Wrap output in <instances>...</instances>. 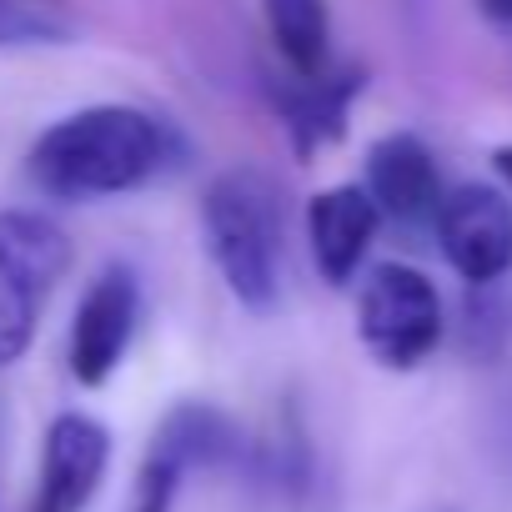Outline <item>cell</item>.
Here are the masks:
<instances>
[{"mask_svg":"<svg viewBox=\"0 0 512 512\" xmlns=\"http://www.w3.org/2000/svg\"><path fill=\"white\" fill-rule=\"evenodd\" d=\"M186 166L181 131L131 101H96L56 116L26 151V176L51 201H111Z\"/></svg>","mask_w":512,"mask_h":512,"instance_id":"cell-1","label":"cell"},{"mask_svg":"<svg viewBox=\"0 0 512 512\" xmlns=\"http://www.w3.org/2000/svg\"><path fill=\"white\" fill-rule=\"evenodd\" d=\"M201 241L236 307L267 317L287 287L282 186L262 166H226L201 191Z\"/></svg>","mask_w":512,"mask_h":512,"instance_id":"cell-2","label":"cell"},{"mask_svg":"<svg viewBox=\"0 0 512 512\" xmlns=\"http://www.w3.org/2000/svg\"><path fill=\"white\" fill-rule=\"evenodd\" d=\"M66 272H71V236L46 211L31 206L0 211V372L31 352Z\"/></svg>","mask_w":512,"mask_h":512,"instance_id":"cell-3","label":"cell"},{"mask_svg":"<svg viewBox=\"0 0 512 512\" xmlns=\"http://www.w3.org/2000/svg\"><path fill=\"white\" fill-rule=\"evenodd\" d=\"M357 337L387 372H417L447 337L437 282L412 262H377L357 287Z\"/></svg>","mask_w":512,"mask_h":512,"instance_id":"cell-4","label":"cell"},{"mask_svg":"<svg viewBox=\"0 0 512 512\" xmlns=\"http://www.w3.org/2000/svg\"><path fill=\"white\" fill-rule=\"evenodd\" d=\"M141 302L146 297H141L136 267L106 262L91 277V287L76 302L71 342H66V362H71V377L81 387H106L121 372V362L141 332Z\"/></svg>","mask_w":512,"mask_h":512,"instance_id":"cell-5","label":"cell"},{"mask_svg":"<svg viewBox=\"0 0 512 512\" xmlns=\"http://www.w3.org/2000/svg\"><path fill=\"white\" fill-rule=\"evenodd\" d=\"M447 267L467 287H497L512 272V196L487 181L447 186L432 216Z\"/></svg>","mask_w":512,"mask_h":512,"instance_id":"cell-6","label":"cell"},{"mask_svg":"<svg viewBox=\"0 0 512 512\" xmlns=\"http://www.w3.org/2000/svg\"><path fill=\"white\" fill-rule=\"evenodd\" d=\"M382 206L362 181L327 186L307 201V251L327 287H352L382 236Z\"/></svg>","mask_w":512,"mask_h":512,"instance_id":"cell-7","label":"cell"},{"mask_svg":"<svg viewBox=\"0 0 512 512\" xmlns=\"http://www.w3.org/2000/svg\"><path fill=\"white\" fill-rule=\"evenodd\" d=\"M111 467V432L86 412H61L41 442L31 512H86Z\"/></svg>","mask_w":512,"mask_h":512,"instance_id":"cell-8","label":"cell"},{"mask_svg":"<svg viewBox=\"0 0 512 512\" xmlns=\"http://www.w3.org/2000/svg\"><path fill=\"white\" fill-rule=\"evenodd\" d=\"M362 186L372 191V201L382 206L387 221H402V226H417L437 216L447 186H442V171H437V156L427 151L422 136L412 131H387L367 146V166H362Z\"/></svg>","mask_w":512,"mask_h":512,"instance_id":"cell-9","label":"cell"},{"mask_svg":"<svg viewBox=\"0 0 512 512\" xmlns=\"http://www.w3.org/2000/svg\"><path fill=\"white\" fill-rule=\"evenodd\" d=\"M362 86H367V71L362 66H332L317 81H292L287 91H277V106H282L292 151L297 156H317L332 141H342L347 116H352V101L362 96Z\"/></svg>","mask_w":512,"mask_h":512,"instance_id":"cell-10","label":"cell"},{"mask_svg":"<svg viewBox=\"0 0 512 512\" xmlns=\"http://www.w3.org/2000/svg\"><path fill=\"white\" fill-rule=\"evenodd\" d=\"M267 41L292 81L327 76L332 61V0H262Z\"/></svg>","mask_w":512,"mask_h":512,"instance_id":"cell-11","label":"cell"},{"mask_svg":"<svg viewBox=\"0 0 512 512\" xmlns=\"http://www.w3.org/2000/svg\"><path fill=\"white\" fill-rule=\"evenodd\" d=\"M146 452L176 462L181 472H196V467L231 462L241 452V437H236V422L226 412H216L206 402H181L176 412H166V422L156 427Z\"/></svg>","mask_w":512,"mask_h":512,"instance_id":"cell-12","label":"cell"},{"mask_svg":"<svg viewBox=\"0 0 512 512\" xmlns=\"http://www.w3.org/2000/svg\"><path fill=\"white\" fill-rule=\"evenodd\" d=\"M71 36V0H0V46H56Z\"/></svg>","mask_w":512,"mask_h":512,"instance_id":"cell-13","label":"cell"},{"mask_svg":"<svg viewBox=\"0 0 512 512\" xmlns=\"http://www.w3.org/2000/svg\"><path fill=\"white\" fill-rule=\"evenodd\" d=\"M181 482H186V472H181L176 462L146 452V462H141V482H136V507H131V512H171Z\"/></svg>","mask_w":512,"mask_h":512,"instance_id":"cell-14","label":"cell"},{"mask_svg":"<svg viewBox=\"0 0 512 512\" xmlns=\"http://www.w3.org/2000/svg\"><path fill=\"white\" fill-rule=\"evenodd\" d=\"M477 11H482L492 26H512V0H477Z\"/></svg>","mask_w":512,"mask_h":512,"instance_id":"cell-15","label":"cell"},{"mask_svg":"<svg viewBox=\"0 0 512 512\" xmlns=\"http://www.w3.org/2000/svg\"><path fill=\"white\" fill-rule=\"evenodd\" d=\"M492 166H497V176H502V191L512 196V141L492 151Z\"/></svg>","mask_w":512,"mask_h":512,"instance_id":"cell-16","label":"cell"},{"mask_svg":"<svg viewBox=\"0 0 512 512\" xmlns=\"http://www.w3.org/2000/svg\"><path fill=\"white\" fill-rule=\"evenodd\" d=\"M392 6L412 21V26H422V16H427V6H432V0H392Z\"/></svg>","mask_w":512,"mask_h":512,"instance_id":"cell-17","label":"cell"}]
</instances>
